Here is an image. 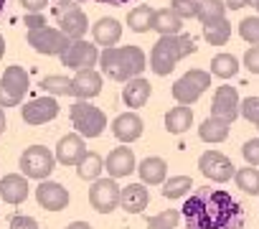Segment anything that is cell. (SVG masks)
Masks as SVG:
<instances>
[{
	"label": "cell",
	"instance_id": "cell-12",
	"mask_svg": "<svg viewBox=\"0 0 259 229\" xmlns=\"http://www.w3.org/2000/svg\"><path fill=\"white\" fill-rule=\"evenodd\" d=\"M59 102H56V97H36V99H28L26 104H21V118H23V123L26 125H46V123H51V120H56L59 118Z\"/></svg>",
	"mask_w": 259,
	"mask_h": 229
},
{
	"label": "cell",
	"instance_id": "cell-47",
	"mask_svg": "<svg viewBox=\"0 0 259 229\" xmlns=\"http://www.w3.org/2000/svg\"><path fill=\"white\" fill-rule=\"evenodd\" d=\"M94 3H104V6H124L130 0H94Z\"/></svg>",
	"mask_w": 259,
	"mask_h": 229
},
{
	"label": "cell",
	"instance_id": "cell-44",
	"mask_svg": "<svg viewBox=\"0 0 259 229\" xmlns=\"http://www.w3.org/2000/svg\"><path fill=\"white\" fill-rule=\"evenodd\" d=\"M21 6H23L28 13H44L46 6H49V0H21Z\"/></svg>",
	"mask_w": 259,
	"mask_h": 229
},
{
	"label": "cell",
	"instance_id": "cell-10",
	"mask_svg": "<svg viewBox=\"0 0 259 229\" xmlns=\"http://www.w3.org/2000/svg\"><path fill=\"white\" fill-rule=\"evenodd\" d=\"M26 41L33 51H38L44 56H61L64 49L71 44V39L66 33H61L59 28H49V26L38 28V31H28Z\"/></svg>",
	"mask_w": 259,
	"mask_h": 229
},
{
	"label": "cell",
	"instance_id": "cell-39",
	"mask_svg": "<svg viewBox=\"0 0 259 229\" xmlns=\"http://www.w3.org/2000/svg\"><path fill=\"white\" fill-rule=\"evenodd\" d=\"M198 6L201 0H170V8L186 21V18H196L198 16Z\"/></svg>",
	"mask_w": 259,
	"mask_h": 229
},
{
	"label": "cell",
	"instance_id": "cell-51",
	"mask_svg": "<svg viewBox=\"0 0 259 229\" xmlns=\"http://www.w3.org/2000/svg\"><path fill=\"white\" fill-rule=\"evenodd\" d=\"M249 3H251V6H256V3H259V0H249Z\"/></svg>",
	"mask_w": 259,
	"mask_h": 229
},
{
	"label": "cell",
	"instance_id": "cell-26",
	"mask_svg": "<svg viewBox=\"0 0 259 229\" xmlns=\"http://www.w3.org/2000/svg\"><path fill=\"white\" fill-rule=\"evenodd\" d=\"M191 125H193V109L188 104H178L165 112V130L170 135H183Z\"/></svg>",
	"mask_w": 259,
	"mask_h": 229
},
{
	"label": "cell",
	"instance_id": "cell-18",
	"mask_svg": "<svg viewBox=\"0 0 259 229\" xmlns=\"http://www.w3.org/2000/svg\"><path fill=\"white\" fill-rule=\"evenodd\" d=\"M104 171L109 173V178H124L133 171H138V161H135V153L133 148H114L109 150V156L104 158Z\"/></svg>",
	"mask_w": 259,
	"mask_h": 229
},
{
	"label": "cell",
	"instance_id": "cell-1",
	"mask_svg": "<svg viewBox=\"0 0 259 229\" xmlns=\"http://www.w3.org/2000/svg\"><path fill=\"white\" fill-rule=\"evenodd\" d=\"M181 216L186 229H239L244 224L241 206L224 188H196L183 204Z\"/></svg>",
	"mask_w": 259,
	"mask_h": 229
},
{
	"label": "cell",
	"instance_id": "cell-42",
	"mask_svg": "<svg viewBox=\"0 0 259 229\" xmlns=\"http://www.w3.org/2000/svg\"><path fill=\"white\" fill-rule=\"evenodd\" d=\"M244 66H246L251 74H259V46L246 49V54H244Z\"/></svg>",
	"mask_w": 259,
	"mask_h": 229
},
{
	"label": "cell",
	"instance_id": "cell-6",
	"mask_svg": "<svg viewBox=\"0 0 259 229\" xmlns=\"http://www.w3.org/2000/svg\"><path fill=\"white\" fill-rule=\"evenodd\" d=\"M54 18H56L59 31L66 33L71 41L84 39L87 31H89V18H87V13H84L76 3H71V0H61V3L54 6Z\"/></svg>",
	"mask_w": 259,
	"mask_h": 229
},
{
	"label": "cell",
	"instance_id": "cell-34",
	"mask_svg": "<svg viewBox=\"0 0 259 229\" xmlns=\"http://www.w3.org/2000/svg\"><path fill=\"white\" fill-rule=\"evenodd\" d=\"M41 89L49 97H69L71 94V79L69 77H61V74H51V77H44L41 79Z\"/></svg>",
	"mask_w": 259,
	"mask_h": 229
},
{
	"label": "cell",
	"instance_id": "cell-3",
	"mask_svg": "<svg viewBox=\"0 0 259 229\" xmlns=\"http://www.w3.org/2000/svg\"><path fill=\"white\" fill-rule=\"evenodd\" d=\"M196 49L198 46L193 44L191 36H183V33H178V36H160L155 41L153 51H150V69L158 77H168L176 69V64L181 59L196 54Z\"/></svg>",
	"mask_w": 259,
	"mask_h": 229
},
{
	"label": "cell",
	"instance_id": "cell-21",
	"mask_svg": "<svg viewBox=\"0 0 259 229\" xmlns=\"http://www.w3.org/2000/svg\"><path fill=\"white\" fill-rule=\"evenodd\" d=\"M150 204V191L145 183H130L119 191V206L127 214H143Z\"/></svg>",
	"mask_w": 259,
	"mask_h": 229
},
{
	"label": "cell",
	"instance_id": "cell-33",
	"mask_svg": "<svg viewBox=\"0 0 259 229\" xmlns=\"http://www.w3.org/2000/svg\"><path fill=\"white\" fill-rule=\"evenodd\" d=\"M191 188H193L191 176H170L163 183V196L165 199H183L191 194Z\"/></svg>",
	"mask_w": 259,
	"mask_h": 229
},
{
	"label": "cell",
	"instance_id": "cell-22",
	"mask_svg": "<svg viewBox=\"0 0 259 229\" xmlns=\"http://www.w3.org/2000/svg\"><path fill=\"white\" fill-rule=\"evenodd\" d=\"M138 173L145 186H163L168 178V163L160 156H148L138 163Z\"/></svg>",
	"mask_w": 259,
	"mask_h": 229
},
{
	"label": "cell",
	"instance_id": "cell-20",
	"mask_svg": "<svg viewBox=\"0 0 259 229\" xmlns=\"http://www.w3.org/2000/svg\"><path fill=\"white\" fill-rule=\"evenodd\" d=\"M102 92V74L97 69H81L71 79V94L76 99H94Z\"/></svg>",
	"mask_w": 259,
	"mask_h": 229
},
{
	"label": "cell",
	"instance_id": "cell-45",
	"mask_svg": "<svg viewBox=\"0 0 259 229\" xmlns=\"http://www.w3.org/2000/svg\"><path fill=\"white\" fill-rule=\"evenodd\" d=\"M226 3V8H231V11H239V8H244V6H251L249 0H224Z\"/></svg>",
	"mask_w": 259,
	"mask_h": 229
},
{
	"label": "cell",
	"instance_id": "cell-25",
	"mask_svg": "<svg viewBox=\"0 0 259 229\" xmlns=\"http://www.w3.org/2000/svg\"><path fill=\"white\" fill-rule=\"evenodd\" d=\"M229 130H231V123L229 120H224V118H206L203 123H201V128H198V138L203 140V143H211V145H216V143H224L226 138H229Z\"/></svg>",
	"mask_w": 259,
	"mask_h": 229
},
{
	"label": "cell",
	"instance_id": "cell-53",
	"mask_svg": "<svg viewBox=\"0 0 259 229\" xmlns=\"http://www.w3.org/2000/svg\"><path fill=\"white\" fill-rule=\"evenodd\" d=\"M256 130H259V125H256Z\"/></svg>",
	"mask_w": 259,
	"mask_h": 229
},
{
	"label": "cell",
	"instance_id": "cell-9",
	"mask_svg": "<svg viewBox=\"0 0 259 229\" xmlns=\"http://www.w3.org/2000/svg\"><path fill=\"white\" fill-rule=\"evenodd\" d=\"M59 59H61V66H69L71 71L94 69L99 64V49H97V44L79 39V41H71Z\"/></svg>",
	"mask_w": 259,
	"mask_h": 229
},
{
	"label": "cell",
	"instance_id": "cell-29",
	"mask_svg": "<svg viewBox=\"0 0 259 229\" xmlns=\"http://www.w3.org/2000/svg\"><path fill=\"white\" fill-rule=\"evenodd\" d=\"M153 18H155V11L150 6H138V8L130 11L127 26L135 33H148V31H153Z\"/></svg>",
	"mask_w": 259,
	"mask_h": 229
},
{
	"label": "cell",
	"instance_id": "cell-30",
	"mask_svg": "<svg viewBox=\"0 0 259 229\" xmlns=\"http://www.w3.org/2000/svg\"><path fill=\"white\" fill-rule=\"evenodd\" d=\"M102 171H104V161H102L99 153H87L84 161L76 166V176L81 181H92V183L97 178H102Z\"/></svg>",
	"mask_w": 259,
	"mask_h": 229
},
{
	"label": "cell",
	"instance_id": "cell-52",
	"mask_svg": "<svg viewBox=\"0 0 259 229\" xmlns=\"http://www.w3.org/2000/svg\"><path fill=\"white\" fill-rule=\"evenodd\" d=\"M254 8H256V16H259V3H256V6H254Z\"/></svg>",
	"mask_w": 259,
	"mask_h": 229
},
{
	"label": "cell",
	"instance_id": "cell-41",
	"mask_svg": "<svg viewBox=\"0 0 259 229\" xmlns=\"http://www.w3.org/2000/svg\"><path fill=\"white\" fill-rule=\"evenodd\" d=\"M8 229H38V221L33 216H26V214H16L11 219V226Z\"/></svg>",
	"mask_w": 259,
	"mask_h": 229
},
{
	"label": "cell",
	"instance_id": "cell-37",
	"mask_svg": "<svg viewBox=\"0 0 259 229\" xmlns=\"http://www.w3.org/2000/svg\"><path fill=\"white\" fill-rule=\"evenodd\" d=\"M239 36L251 44V46H259V16H249L239 23Z\"/></svg>",
	"mask_w": 259,
	"mask_h": 229
},
{
	"label": "cell",
	"instance_id": "cell-2",
	"mask_svg": "<svg viewBox=\"0 0 259 229\" xmlns=\"http://www.w3.org/2000/svg\"><path fill=\"white\" fill-rule=\"evenodd\" d=\"M99 66L112 82H130L148 69V59L140 46H112L99 54Z\"/></svg>",
	"mask_w": 259,
	"mask_h": 229
},
{
	"label": "cell",
	"instance_id": "cell-11",
	"mask_svg": "<svg viewBox=\"0 0 259 229\" xmlns=\"http://www.w3.org/2000/svg\"><path fill=\"white\" fill-rule=\"evenodd\" d=\"M119 191H122V186L114 178H109V176L107 178H97L92 183V188H89V204H92V209L99 211V214L114 211L119 206Z\"/></svg>",
	"mask_w": 259,
	"mask_h": 229
},
{
	"label": "cell",
	"instance_id": "cell-19",
	"mask_svg": "<svg viewBox=\"0 0 259 229\" xmlns=\"http://www.w3.org/2000/svg\"><path fill=\"white\" fill-rule=\"evenodd\" d=\"M28 178L23 173H8V176H0V199H3L6 204H23L28 199Z\"/></svg>",
	"mask_w": 259,
	"mask_h": 229
},
{
	"label": "cell",
	"instance_id": "cell-40",
	"mask_svg": "<svg viewBox=\"0 0 259 229\" xmlns=\"http://www.w3.org/2000/svg\"><path fill=\"white\" fill-rule=\"evenodd\" d=\"M241 156H244L246 166H254V168H259V138H251V140H246V143H244V148H241Z\"/></svg>",
	"mask_w": 259,
	"mask_h": 229
},
{
	"label": "cell",
	"instance_id": "cell-46",
	"mask_svg": "<svg viewBox=\"0 0 259 229\" xmlns=\"http://www.w3.org/2000/svg\"><path fill=\"white\" fill-rule=\"evenodd\" d=\"M64 229H92V224H87V221H71V224H66Z\"/></svg>",
	"mask_w": 259,
	"mask_h": 229
},
{
	"label": "cell",
	"instance_id": "cell-49",
	"mask_svg": "<svg viewBox=\"0 0 259 229\" xmlns=\"http://www.w3.org/2000/svg\"><path fill=\"white\" fill-rule=\"evenodd\" d=\"M3 54H6V39L0 36V59H3Z\"/></svg>",
	"mask_w": 259,
	"mask_h": 229
},
{
	"label": "cell",
	"instance_id": "cell-15",
	"mask_svg": "<svg viewBox=\"0 0 259 229\" xmlns=\"http://www.w3.org/2000/svg\"><path fill=\"white\" fill-rule=\"evenodd\" d=\"M87 153H89V150H87V143H84V138H81L79 133H69V135H64V138L56 143V150H54L56 163H61V166H71V168H76V166L84 161Z\"/></svg>",
	"mask_w": 259,
	"mask_h": 229
},
{
	"label": "cell",
	"instance_id": "cell-35",
	"mask_svg": "<svg viewBox=\"0 0 259 229\" xmlns=\"http://www.w3.org/2000/svg\"><path fill=\"white\" fill-rule=\"evenodd\" d=\"M203 39L211 46H224L231 39V23L229 21H219L213 26H203Z\"/></svg>",
	"mask_w": 259,
	"mask_h": 229
},
{
	"label": "cell",
	"instance_id": "cell-32",
	"mask_svg": "<svg viewBox=\"0 0 259 229\" xmlns=\"http://www.w3.org/2000/svg\"><path fill=\"white\" fill-rule=\"evenodd\" d=\"M234 181H236V188H241L244 194L259 196V168H254V166L239 168L234 173Z\"/></svg>",
	"mask_w": 259,
	"mask_h": 229
},
{
	"label": "cell",
	"instance_id": "cell-7",
	"mask_svg": "<svg viewBox=\"0 0 259 229\" xmlns=\"http://www.w3.org/2000/svg\"><path fill=\"white\" fill-rule=\"evenodd\" d=\"M28 71L23 66H8L0 77V107H21L28 94Z\"/></svg>",
	"mask_w": 259,
	"mask_h": 229
},
{
	"label": "cell",
	"instance_id": "cell-8",
	"mask_svg": "<svg viewBox=\"0 0 259 229\" xmlns=\"http://www.w3.org/2000/svg\"><path fill=\"white\" fill-rule=\"evenodd\" d=\"M211 87V71H203V69H191L186 71L176 84H173V99L178 104H193L206 89Z\"/></svg>",
	"mask_w": 259,
	"mask_h": 229
},
{
	"label": "cell",
	"instance_id": "cell-24",
	"mask_svg": "<svg viewBox=\"0 0 259 229\" xmlns=\"http://www.w3.org/2000/svg\"><path fill=\"white\" fill-rule=\"evenodd\" d=\"M92 36H94V44L97 46H104V49H112L119 44L122 39V26L117 18H99L94 26H92Z\"/></svg>",
	"mask_w": 259,
	"mask_h": 229
},
{
	"label": "cell",
	"instance_id": "cell-28",
	"mask_svg": "<svg viewBox=\"0 0 259 229\" xmlns=\"http://www.w3.org/2000/svg\"><path fill=\"white\" fill-rule=\"evenodd\" d=\"M196 18L203 26H213L219 21H226V3H224V0H201Z\"/></svg>",
	"mask_w": 259,
	"mask_h": 229
},
{
	"label": "cell",
	"instance_id": "cell-43",
	"mask_svg": "<svg viewBox=\"0 0 259 229\" xmlns=\"http://www.w3.org/2000/svg\"><path fill=\"white\" fill-rule=\"evenodd\" d=\"M26 26H28V31L46 28V18H44V13H28V16H26Z\"/></svg>",
	"mask_w": 259,
	"mask_h": 229
},
{
	"label": "cell",
	"instance_id": "cell-50",
	"mask_svg": "<svg viewBox=\"0 0 259 229\" xmlns=\"http://www.w3.org/2000/svg\"><path fill=\"white\" fill-rule=\"evenodd\" d=\"M3 6H6V0H0V13H3Z\"/></svg>",
	"mask_w": 259,
	"mask_h": 229
},
{
	"label": "cell",
	"instance_id": "cell-4",
	"mask_svg": "<svg viewBox=\"0 0 259 229\" xmlns=\"http://www.w3.org/2000/svg\"><path fill=\"white\" fill-rule=\"evenodd\" d=\"M69 114H71L74 130H76L81 138H99V135L104 133V128H107V114H104L99 107L89 104L87 99L74 102L71 109H69Z\"/></svg>",
	"mask_w": 259,
	"mask_h": 229
},
{
	"label": "cell",
	"instance_id": "cell-48",
	"mask_svg": "<svg viewBox=\"0 0 259 229\" xmlns=\"http://www.w3.org/2000/svg\"><path fill=\"white\" fill-rule=\"evenodd\" d=\"M6 125H8V120H6V109H3V107H0V133H3V130H6Z\"/></svg>",
	"mask_w": 259,
	"mask_h": 229
},
{
	"label": "cell",
	"instance_id": "cell-38",
	"mask_svg": "<svg viewBox=\"0 0 259 229\" xmlns=\"http://www.w3.org/2000/svg\"><path fill=\"white\" fill-rule=\"evenodd\" d=\"M239 114H241L246 123L259 125V97H246V99H241V104H239Z\"/></svg>",
	"mask_w": 259,
	"mask_h": 229
},
{
	"label": "cell",
	"instance_id": "cell-27",
	"mask_svg": "<svg viewBox=\"0 0 259 229\" xmlns=\"http://www.w3.org/2000/svg\"><path fill=\"white\" fill-rule=\"evenodd\" d=\"M153 31H155L158 36H178V33L183 31V18H181L173 8H160V11H155Z\"/></svg>",
	"mask_w": 259,
	"mask_h": 229
},
{
	"label": "cell",
	"instance_id": "cell-13",
	"mask_svg": "<svg viewBox=\"0 0 259 229\" xmlns=\"http://www.w3.org/2000/svg\"><path fill=\"white\" fill-rule=\"evenodd\" d=\"M198 168H201V173H203L208 181H213V183H226V181H231L234 173H236L231 158H229L226 153H221V150H206V153L198 158Z\"/></svg>",
	"mask_w": 259,
	"mask_h": 229
},
{
	"label": "cell",
	"instance_id": "cell-23",
	"mask_svg": "<svg viewBox=\"0 0 259 229\" xmlns=\"http://www.w3.org/2000/svg\"><path fill=\"white\" fill-rule=\"evenodd\" d=\"M150 94H153V87H150V82L143 79V77L130 79V82H124V87H122V102H124L127 107H133V109L143 107V104L150 99Z\"/></svg>",
	"mask_w": 259,
	"mask_h": 229
},
{
	"label": "cell",
	"instance_id": "cell-16",
	"mask_svg": "<svg viewBox=\"0 0 259 229\" xmlns=\"http://www.w3.org/2000/svg\"><path fill=\"white\" fill-rule=\"evenodd\" d=\"M239 104H241V99H239L236 87L224 84V87H219V89H216V94H213L211 114H213V118H224V120L234 123V120L239 118Z\"/></svg>",
	"mask_w": 259,
	"mask_h": 229
},
{
	"label": "cell",
	"instance_id": "cell-17",
	"mask_svg": "<svg viewBox=\"0 0 259 229\" xmlns=\"http://www.w3.org/2000/svg\"><path fill=\"white\" fill-rule=\"evenodd\" d=\"M143 130H145V123L138 112H122L114 118L112 123V135L119 140V143H135L143 138Z\"/></svg>",
	"mask_w": 259,
	"mask_h": 229
},
{
	"label": "cell",
	"instance_id": "cell-36",
	"mask_svg": "<svg viewBox=\"0 0 259 229\" xmlns=\"http://www.w3.org/2000/svg\"><path fill=\"white\" fill-rule=\"evenodd\" d=\"M178 221H181V211L178 209H165V211L155 214L148 221V229H176Z\"/></svg>",
	"mask_w": 259,
	"mask_h": 229
},
{
	"label": "cell",
	"instance_id": "cell-14",
	"mask_svg": "<svg viewBox=\"0 0 259 229\" xmlns=\"http://www.w3.org/2000/svg\"><path fill=\"white\" fill-rule=\"evenodd\" d=\"M36 201L46 211H61L69 206L71 194H69V188H64V183L46 178V181H38V186H36Z\"/></svg>",
	"mask_w": 259,
	"mask_h": 229
},
{
	"label": "cell",
	"instance_id": "cell-31",
	"mask_svg": "<svg viewBox=\"0 0 259 229\" xmlns=\"http://www.w3.org/2000/svg\"><path fill=\"white\" fill-rule=\"evenodd\" d=\"M239 71V59L234 54H216L211 59V74L219 79H231Z\"/></svg>",
	"mask_w": 259,
	"mask_h": 229
},
{
	"label": "cell",
	"instance_id": "cell-5",
	"mask_svg": "<svg viewBox=\"0 0 259 229\" xmlns=\"http://www.w3.org/2000/svg\"><path fill=\"white\" fill-rule=\"evenodd\" d=\"M18 168L26 178H33V181H46L54 168H56V156L54 150H49L46 145H31L21 153V161H18Z\"/></svg>",
	"mask_w": 259,
	"mask_h": 229
}]
</instances>
